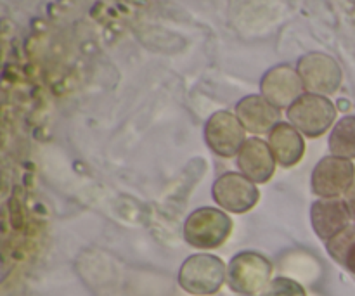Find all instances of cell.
I'll return each instance as SVG.
<instances>
[{"label":"cell","mask_w":355,"mask_h":296,"mask_svg":"<svg viewBox=\"0 0 355 296\" xmlns=\"http://www.w3.org/2000/svg\"><path fill=\"white\" fill-rule=\"evenodd\" d=\"M232 232V220L224 210L201 207L184 222L182 234L189 246L196 250H217Z\"/></svg>","instance_id":"6da1fadb"},{"label":"cell","mask_w":355,"mask_h":296,"mask_svg":"<svg viewBox=\"0 0 355 296\" xmlns=\"http://www.w3.org/2000/svg\"><path fill=\"white\" fill-rule=\"evenodd\" d=\"M272 277V263L259 252H241L227 265V284L241 296H259Z\"/></svg>","instance_id":"7a4b0ae2"},{"label":"cell","mask_w":355,"mask_h":296,"mask_svg":"<svg viewBox=\"0 0 355 296\" xmlns=\"http://www.w3.org/2000/svg\"><path fill=\"white\" fill-rule=\"evenodd\" d=\"M227 279V269L222 259L210 253L189 256L180 265L179 284L186 293L210 296L218 293Z\"/></svg>","instance_id":"3957f363"},{"label":"cell","mask_w":355,"mask_h":296,"mask_svg":"<svg viewBox=\"0 0 355 296\" xmlns=\"http://www.w3.org/2000/svg\"><path fill=\"white\" fill-rule=\"evenodd\" d=\"M336 110L333 103L318 94L300 96L288 107L290 123L307 139H318L333 127Z\"/></svg>","instance_id":"277c9868"},{"label":"cell","mask_w":355,"mask_h":296,"mask_svg":"<svg viewBox=\"0 0 355 296\" xmlns=\"http://www.w3.org/2000/svg\"><path fill=\"white\" fill-rule=\"evenodd\" d=\"M211 198L225 211L241 215L253 210L260 200V191L255 182L243 173H222L211 187Z\"/></svg>","instance_id":"5b68a950"},{"label":"cell","mask_w":355,"mask_h":296,"mask_svg":"<svg viewBox=\"0 0 355 296\" xmlns=\"http://www.w3.org/2000/svg\"><path fill=\"white\" fill-rule=\"evenodd\" d=\"M355 180L352 159L340 156H324L312 170V193L319 198H340L349 191Z\"/></svg>","instance_id":"8992f818"},{"label":"cell","mask_w":355,"mask_h":296,"mask_svg":"<svg viewBox=\"0 0 355 296\" xmlns=\"http://www.w3.org/2000/svg\"><path fill=\"white\" fill-rule=\"evenodd\" d=\"M246 141V130L238 116L229 111H217L205 125V142L214 155L220 158L238 156Z\"/></svg>","instance_id":"52a82bcc"},{"label":"cell","mask_w":355,"mask_h":296,"mask_svg":"<svg viewBox=\"0 0 355 296\" xmlns=\"http://www.w3.org/2000/svg\"><path fill=\"white\" fill-rule=\"evenodd\" d=\"M352 220L349 207L342 198H319L312 203L311 224L315 236L328 243L347 229Z\"/></svg>","instance_id":"ba28073f"},{"label":"cell","mask_w":355,"mask_h":296,"mask_svg":"<svg viewBox=\"0 0 355 296\" xmlns=\"http://www.w3.org/2000/svg\"><path fill=\"white\" fill-rule=\"evenodd\" d=\"M236 158L243 175L255 184H267L276 172L277 162L270 151L269 142L263 139H246Z\"/></svg>","instance_id":"9c48e42d"},{"label":"cell","mask_w":355,"mask_h":296,"mask_svg":"<svg viewBox=\"0 0 355 296\" xmlns=\"http://www.w3.org/2000/svg\"><path fill=\"white\" fill-rule=\"evenodd\" d=\"M236 116L246 132L253 135H262L269 134L279 123L281 113L266 97L250 96L236 106Z\"/></svg>","instance_id":"30bf717a"},{"label":"cell","mask_w":355,"mask_h":296,"mask_svg":"<svg viewBox=\"0 0 355 296\" xmlns=\"http://www.w3.org/2000/svg\"><path fill=\"white\" fill-rule=\"evenodd\" d=\"M269 146L277 165L283 168H293L305 155L304 135L291 123H279L269 132Z\"/></svg>","instance_id":"8fae6325"},{"label":"cell","mask_w":355,"mask_h":296,"mask_svg":"<svg viewBox=\"0 0 355 296\" xmlns=\"http://www.w3.org/2000/svg\"><path fill=\"white\" fill-rule=\"evenodd\" d=\"M302 83L290 68H276L262 80L263 97L277 110L290 107L300 97Z\"/></svg>","instance_id":"7c38bea8"},{"label":"cell","mask_w":355,"mask_h":296,"mask_svg":"<svg viewBox=\"0 0 355 296\" xmlns=\"http://www.w3.org/2000/svg\"><path fill=\"white\" fill-rule=\"evenodd\" d=\"M300 73L304 78L305 87H309L314 92L331 94L338 89V83L342 75L335 61L324 55H311L307 59H302Z\"/></svg>","instance_id":"4fadbf2b"},{"label":"cell","mask_w":355,"mask_h":296,"mask_svg":"<svg viewBox=\"0 0 355 296\" xmlns=\"http://www.w3.org/2000/svg\"><path fill=\"white\" fill-rule=\"evenodd\" d=\"M326 250L336 263H340L343 269L355 276V224H350L340 234L329 239L326 243Z\"/></svg>","instance_id":"5bb4252c"},{"label":"cell","mask_w":355,"mask_h":296,"mask_svg":"<svg viewBox=\"0 0 355 296\" xmlns=\"http://www.w3.org/2000/svg\"><path fill=\"white\" fill-rule=\"evenodd\" d=\"M328 148L333 156L355 159V116H345L333 127Z\"/></svg>","instance_id":"9a60e30c"},{"label":"cell","mask_w":355,"mask_h":296,"mask_svg":"<svg viewBox=\"0 0 355 296\" xmlns=\"http://www.w3.org/2000/svg\"><path fill=\"white\" fill-rule=\"evenodd\" d=\"M260 296H307V291L300 283L290 277H276Z\"/></svg>","instance_id":"2e32d148"},{"label":"cell","mask_w":355,"mask_h":296,"mask_svg":"<svg viewBox=\"0 0 355 296\" xmlns=\"http://www.w3.org/2000/svg\"><path fill=\"white\" fill-rule=\"evenodd\" d=\"M343 200H345L347 207H349L350 215H352V218L355 220V180H354L352 186L349 187V191L343 194Z\"/></svg>","instance_id":"e0dca14e"}]
</instances>
